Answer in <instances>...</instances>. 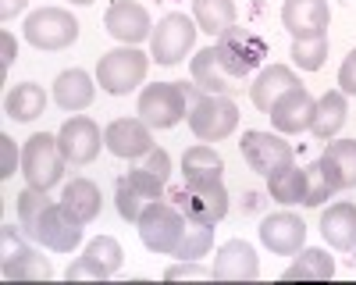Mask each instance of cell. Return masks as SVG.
<instances>
[{
	"label": "cell",
	"instance_id": "f35d334b",
	"mask_svg": "<svg viewBox=\"0 0 356 285\" xmlns=\"http://www.w3.org/2000/svg\"><path fill=\"white\" fill-rule=\"evenodd\" d=\"M164 278H168V282H182V278L200 282V278H214V271H211V268H200L196 261H178V264H171V268L164 271Z\"/></svg>",
	"mask_w": 356,
	"mask_h": 285
},
{
	"label": "cell",
	"instance_id": "6da1fadb",
	"mask_svg": "<svg viewBox=\"0 0 356 285\" xmlns=\"http://www.w3.org/2000/svg\"><path fill=\"white\" fill-rule=\"evenodd\" d=\"M186 100H189V114L186 122L193 129V136L200 142H221L228 139L235 129H239V107H235L232 97H218V93H203L200 86H186Z\"/></svg>",
	"mask_w": 356,
	"mask_h": 285
},
{
	"label": "cell",
	"instance_id": "5bb4252c",
	"mask_svg": "<svg viewBox=\"0 0 356 285\" xmlns=\"http://www.w3.org/2000/svg\"><path fill=\"white\" fill-rule=\"evenodd\" d=\"M104 25L122 47H139L154 33L150 11H146L143 4H136V0H114V4L107 8V15H104Z\"/></svg>",
	"mask_w": 356,
	"mask_h": 285
},
{
	"label": "cell",
	"instance_id": "f546056e",
	"mask_svg": "<svg viewBox=\"0 0 356 285\" xmlns=\"http://www.w3.org/2000/svg\"><path fill=\"white\" fill-rule=\"evenodd\" d=\"M4 111H8V118H15V122H36L40 114L47 111V93H43V86H36V82L15 86V90L8 93Z\"/></svg>",
	"mask_w": 356,
	"mask_h": 285
},
{
	"label": "cell",
	"instance_id": "e575fe53",
	"mask_svg": "<svg viewBox=\"0 0 356 285\" xmlns=\"http://www.w3.org/2000/svg\"><path fill=\"white\" fill-rule=\"evenodd\" d=\"M86 256H93V261H97L107 275H118V271H122V264H125V250H122V243H118L114 236L93 239V243L86 246Z\"/></svg>",
	"mask_w": 356,
	"mask_h": 285
},
{
	"label": "cell",
	"instance_id": "9a60e30c",
	"mask_svg": "<svg viewBox=\"0 0 356 285\" xmlns=\"http://www.w3.org/2000/svg\"><path fill=\"white\" fill-rule=\"evenodd\" d=\"M104 147L122 161H139V157H146L154 150L150 125H146L143 118H114L104 129Z\"/></svg>",
	"mask_w": 356,
	"mask_h": 285
},
{
	"label": "cell",
	"instance_id": "836d02e7",
	"mask_svg": "<svg viewBox=\"0 0 356 285\" xmlns=\"http://www.w3.org/2000/svg\"><path fill=\"white\" fill-rule=\"evenodd\" d=\"M292 61L300 72H321L324 61H328V36L292 40Z\"/></svg>",
	"mask_w": 356,
	"mask_h": 285
},
{
	"label": "cell",
	"instance_id": "44dd1931",
	"mask_svg": "<svg viewBox=\"0 0 356 285\" xmlns=\"http://www.w3.org/2000/svg\"><path fill=\"white\" fill-rule=\"evenodd\" d=\"M321 236L332 250H342V253L356 250V204H349V200L332 204L321 214Z\"/></svg>",
	"mask_w": 356,
	"mask_h": 285
},
{
	"label": "cell",
	"instance_id": "f6af8a7d",
	"mask_svg": "<svg viewBox=\"0 0 356 285\" xmlns=\"http://www.w3.org/2000/svg\"><path fill=\"white\" fill-rule=\"evenodd\" d=\"M72 4H93V0H72Z\"/></svg>",
	"mask_w": 356,
	"mask_h": 285
},
{
	"label": "cell",
	"instance_id": "e0dca14e",
	"mask_svg": "<svg viewBox=\"0 0 356 285\" xmlns=\"http://www.w3.org/2000/svg\"><path fill=\"white\" fill-rule=\"evenodd\" d=\"M314 104H317V100L310 97V90L300 82V86H292L289 93H282L267 114H271V125H275L282 136H300V132H307L310 122H314Z\"/></svg>",
	"mask_w": 356,
	"mask_h": 285
},
{
	"label": "cell",
	"instance_id": "277c9868",
	"mask_svg": "<svg viewBox=\"0 0 356 285\" xmlns=\"http://www.w3.org/2000/svg\"><path fill=\"white\" fill-rule=\"evenodd\" d=\"M65 154L57 147V136H47V132H36L25 139L22 147V175L29 186L36 189H54L65 175Z\"/></svg>",
	"mask_w": 356,
	"mask_h": 285
},
{
	"label": "cell",
	"instance_id": "4fadbf2b",
	"mask_svg": "<svg viewBox=\"0 0 356 285\" xmlns=\"http://www.w3.org/2000/svg\"><path fill=\"white\" fill-rule=\"evenodd\" d=\"M82 221L65 207V204H54L40 214V225H36V243L54 250V253H72L79 243H82Z\"/></svg>",
	"mask_w": 356,
	"mask_h": 285
},
{
	"label": "cell",
	"instance_id": "ba28073f",
	"mask_svg": "<svg viewBox=\"0 0 356 285\" xmlns=\"http://www.w3.org/2000/svg\"><path fill=\"white\" fill-rule=\"evenodd\" d=\"M168 200L186 218L203 221V225H218L228 214V189L221 186V179L218 182H186V186L171 189Z\"/></svg>",
	"mask_w": 356,
	"mask_h": 285
},
{
	"label": "cell",
	"instance_id": "52a82bcc",
	"mask_svg": "<svg viewBox=\"0 0 356 285\" xmlns=\"http://www.w3.org/2000/svg\"><path fill=\"white\" fill-rule=\"evenodd\" d=\"M196 33H200V25L193 18H186L182 11H171L157 22V28L150 33V57L157 65L171 68V65H182L186 61V54L193 50L196 43Z\"/></svg>",
	"mask_w": 356,
	"mask_h": 285
},
{
	"label": "cell",
	"instance_id": "7c38bea8",
	"mask_svg": "<svg viewBox=\"0 0 356 285\" xmlns=\"http://www.w3.org/2000/svg\"><path fill=\"white\" fill-rule=\"evenodd\" d=\"M57 147H61L65 161L75 164V168L97 161L100 157V147H104L100 125L93 118H86V114H72V118L61 125V132H57Z\"/></svg>",
	"mask_w": 356,
	"mask_h": 285
},
{
	"label": "cell",
	"instance_id": "603a6c76",
	"mask_svg": "<svg viewBox=\"0 0 356 285\" xmlns=\"http://www.w3.org/2000/svg\"><path fill=\"white\" fill-rule=\"evenodd\" d=\"M349 122V104H346V93L342 90H328L317 104H314V122H310V132L321 139V142H332L342 125Z\"/></svg>",
	"mask_w": 356,
	"mask_h": 285
},
{
	"label": "cell",
	"instance_id": "f1b7e54d",
	"mask_svg": "<svg viewBox=\"0 0 356 285\" xmlns=\"http://www.w3.org/2000/svg\"><path fill=\"white\" fill-rule=\"evenodd\" d=\"M335 275V261H332V256L328 253H324V250H300V256H296V261L285 268V282H328Z\"/></svg>",
	"mask_w": 356,
	"mask_h": 285
},
{
	"label": "cell",
	"instance_id": "7402d4cb",
	"mask_svg": "<svg viewBox=\"0 0 356 285\" xmlns=\"http://www.w3.org/2000/svg\"><path fill=\"white\" fill-rule=\"evenodd\" d=\"M321 171L328 175V182L339 189H356V139H339L328 142L321 154Z\"/></svg>",
	"mask_w": 356,
	"mask_h": 285
},
{
	"label": "cell",
	"instance_id": "ab89813d",
	"mask_svg": "<svg viewBox=\"0 0 356 285\" xmlns=\"http://www.w3.org/2000/svg\"><path fill=\"white\" fill-rule=\"evenodd\" d=\"M18 164V147L11 136H0V179H11Z\"/></svg>",
	"mask_w": 356,
	"mask_h": 285
},
{
	"label": "cell",
	"instance_id": "8fae6325",
	"mask_svg": "<svg viewBox=\"0 0 356 285\" xmlns=\"http://www.w3.org/2000/svg\"><path fill=\"white\" fill-rule=\"evenodd\" d=\"M239 150H243V161L253 171H260L264 179H271V175H278V171L296 164V154L282 139V132H257V129H250V132H243Z\"/></svg>",
	"mask_w": 356,
	"mask_h": 285
},
{
	"label": "cell",
	"instance_id": "1f68e13d",
	"mask_svg": "<svg viewBox=\"0 0 356 285\" xmlns=\"http://www.w3.org/2000/svg\"><path fill=\"white\" fill-rule=\"evenodd\" d=\"M50 207V196L47 189H36V186H29L18 193V225H22V232L29 239H36V225H40V214Z\"/></svg>",
	"mask_w": 356,
	"mask_h": 285
},
{
	"label": "cell",
	"instance_id": "8d00e7d4",
	"mask_svg": "<svg viewBox=\"0 0 356 285\" xmlns=\"http://www.w3.org/2000/svg\"><path fill=\"white\" fill-rule=\"evenodd\" d=\"M125 179H129L139 193H146L150 200H161V196H164V179H161V175H154V171H146L143 164H139V168H132Z\"/></svg>",
	"mask_w": 356,
	"mask_h": 285
},
{
	"label": "cell",
	"instance_id": "7bdbcfd3",
	"mask_svg": "<svg viewBox=\"0 0 356 285\" xmlns=\"http://www.w3.org/2000/svg\"><path fill=\"white\" fill-rule=\"evenodd\" d=\"M0 47H4V57H0V75H8L11 61L18 57V43H15V36H11V33H4V36H0Z\"/></svg>",
	"mask_w": 356,
	"mask_h": 285
},
{
	"label": "cell",
	"instance_id": "b9f144b4",
	"mask_svg": "<svg viewBox=\"0 0 356 285\" xmlns=\"http://www.w3.org/2000/svg\"><path fill=\"white\" fill-rule=\"evenodd\" d=\"M339 90L346 97H356V50H349V57H346L342 68H339Z\"/></svg>",
	"mask_w": 356,
	"mask_h": 285
},
{
	"label": "cell",
	"instance_id": "d4e9b609",
	"mask_svg": "<svg viewBox=\"0 0 356 285\" xmlns=\"http://www.w3.org/2000/svg\"><path fill=\"white\" fill-rule=\"evenodd\" d=\"M93 97H97V86H93V79H89L82 68H72V72H61L57 75V82H54V100L61 104L65 111H86L89 104H93Z\"/></svg>",
	"mask_w": 356,
	"mask_h": 285
},
{
	"label": "cell",
	"instance_id": "5b68a950",
	"mask_svg": "<svg viewBox=\"0 0 356 285\" xmlns=\"http://www.w3.org/2000/svg\"><path fill=\"white\" fill-rule=\"evenodd\" d=\"M18 228H22V225H18ZM18 228H15V225L0 228V239H4V261H0V275H4L8 282H11V278H15V282H50V278H54L50 261H47L40 250H33V246L22 239Z\"/></svg>",
	"mask_w": 356,
	"mask_h": 285
},
{
	"label": "cell",
	"instance_id": "3957f363",
	"mask_svg": "<svg viewBox=\"0 0 356 285\" xmlns=\"http://www.w3.org/2000/svg\"><path fill=\"white\" fill-rule=\"evenodd\" d=\"M150 61L139 47H118V50H107L97 65V82L100 90L111 93V97H129L132 90H139L146 72H150Z\"/></svg>",
	"mask_w": 356,
	"mask_h": 285
},
{
	"label": "cell",
	"instance_id": "ee69618b",
	"mask_svg": "<svg viewBox=\"0 0 356 285\" xmlns=\"http://www.w3.org/2000/svg\"><path fill=\"white\" fill-rule=\"evenodd\" d=\"M25 4H29V0H0V18L11 22L15 15H22V11H25Z\"/></svg>",
	"mask_w": 356,
	"mask_h": 285
},
{
	"label": "cell",
	"instance_id": "2e32d148",
	"mask_svg": "<svg viewBox=\"0 0 356 285\" xmlns=\"http://www.w3.org/2000/svg\"><path fill=\"white\" fill-rule=\"evenodd\" d=\"M328 22H332L328 0H285L282 4V25L292 33V40L328 36Z\"/></svg>",
	"mask_w": 356,
	"mask_h": 285
},
{
	"label": "cell",
	"instance_id": "d6986e66",
	"mask_svg": "<svg viewBox=\"0 0 356 285\" xmlns=\"http://www.w3.org/2000/svg\"><path fill=\"white\" fill-rule=\"evenodd\" d=\"M189 72H193V82L200 86L203 93H218V97H235V93H243V79L232 75V72L221 65V57H218L214 47L196 50L193 61H189Z\"/></svg>",
	"mask_w": 356,
	"mask_h": 285
},
{
	"label": "cell",
	"instance_id": "83f0119b",
	"mask_svg": "<svg viewBox=\"0 0 356 285\" xmlns=\"http://www.w3.org/2000/svg\"><path fill=\"white\" fill-rule=\"evenodd\" d=\"M235 0H193V22L200 25V33L207 36H221L235 25Z\"/></svg>",
	"mask_w": 356,
	"mask_h": 285
},
{
	"label": "cell",
	"instance_id": "d590c367",
	"mask_svg": "<svg viewBox=\"0 0 356 285\" xmlns=\"http://www.w3.org/2000/svg\"><path fill=\"white\" fill-rule=\"evenodd\" d=\"M332 196H335V186L328 182V175L321 171V164H310L307 168V200L303 204L307 207H321V204H328Z\"/></svg>",
	"mask_w": 356,
	"mask_h": 285
},
{
	"label": "cell",
	"instance_id": "60d3db41",
	"mask_svg": "<svg viewBox=\"0 0 356 285\" xmlns=\"http://www.w3.org/2000/svg\"><path fill=\"white\" fill-rule=\"evenodd\" d=\"M143 168H146V171H154V175H161V179L168 182V175H171V154H168V150H161V147H154L150 154H146Z\"/></svg>",
	"mask_w": 356,
	"mask_h": 285
},
{
	"label": "cell",
	"instance_id": "d6a6232c",
	"mask_svg": "<svg viewBox=\"0 0 356 285\" xmlns=\"http://www.w3.org/2000/svg\"><path fill=\"white\" fill-rule=\"evenodd\" d=\"M114 204H118V214H122L129 225H139L143 211L150 207L154 200L146 196V193H139V189H136V186H132L125 175H122V179H118V189H114Z\"/></svg>",
	"mask_w": 356,
	"mask_h": 285
},
{
	"label": "cell",
	"instance_id": "9c48e42d",
	"mask_svg": "<svg viewBox=\"0 0 356 285\" xmlns=\"http://www.w3.org/2000/svg\"><path fill=\"white\" fill-rule=\"evenodd\" d=\"M25 40L36 50H65L79 40V22L65 8H40L25 18Z\"/></svg>",
	"mask_w": 356,
	"mask_h": 285
},
{
	"label": "cell",
	"instance_id": "ac0fdd59",
	"mask_svg": "<svg viewBox=\"0 0 356 285\" xmlns=\"http://www.w3.org/2000/svg\"><path fill=\"white\" fill-rule=\"evenodd\" d=\"M260 243L278 253V256H292V253H300L303 243H307V225L300 214H292V211H278V214H267L260 221Z\"/></svg>",
	"mask_w": 356,
	"mask_h": 285
},
{
	"label": "cell",
	"instance_id": "ffe728a7",
	"mask_svg": "<svg viewBox=\"0 0 356 285\" xmlns=\"http://www.w3.org/2000/svg\"><path fill=\"white\" fill-rule=\"evenodd\" d=\"M214 278L218 282H253L260 275V261L257 250L246 239H228L218 253H214Z\"/></svg>",
	"mask_w": 356,
	"mask_h": 285
},
{
	"label": "cell",
	"instance_id": "30bf717a",
	"mask_svg": "<svg viewBox=\"0 0 356 285\" xmlns=\"http://www.w3.org/2000/svg\"><path fill=\"white\" fill-rule=\"evenodd\" d=\"M214 50H218V57H221V65H225L232 75H239V79H246L250 72H257V68L264 65V57H267V43H264L257 33H250V28H239V25H232L228 33H221V36L214 40Z\"/></svg>",
	"mask_w": 356,
	"mask_h": 285
},
{
	"label": "cell",
	"instance_id": "484cf974",
	"mask_svg": "<svg viewBox=\"0 0 356 285\" xmlns=\"http://www.w3.org/2000/svg\"><path fill=\"white\" fill-rule=\"evenodd\" d=\"M61 204L82 221H97L100 218V207H104V196H100V186L97 182H89V179H72L61 193Z\"/></svg>",
	"mask_w": 356,
	"mask_h": 285
},
{
	"label": "cell",
	"instance_id": "8992f818",
	"mask_svg": "<svg viewBox=\"0 0 356 285\" xmlns=\"http://www.w3.org/2000/svg\"><path fill=\"white\" fill-rule=\"evenodd\" d=\"M136 114L150 125V129H175L178 122L189 114V100L182 82H154L139 93Z\"/></svg>",
	"mask_w": 356,
	"mask_h": 285
},
{
	"label": "cell",
	"instance_id": "74e56055",
	"mask_svg": "<svg viewBox=\"0 0 356 285\" xmlns=\"http://www.w3.org/2000/svg\"><path fill=\"white\" fill-rule=\"evenodd\" d=\"M65 278H68V282H82V278H93V282H104V278H111V275H107V271H104V268H100V264L93 261V256H86V253H82L79 261H72V264H68Z\"/></svg>",
	"mask_w": 356,
	"mask_h": 285
},
{
	"label": "cell",
	"instance_id": "4dcf8cb0",
	"mask_svg": "<svg viewBox=\"0 0 356 285\" xmlns=\"http://www.w3.org/2000/svg\"><path fill=\"white\" fill-rule=\"evenodd\" d=\"M267 186H271V196L278 200V204H303L307 200V168H285L278 171V175L267 179Z\"/></svg>",
	"mask_w": 356,
	"mask_h": 285
},
{
	"label": "cell",
	"instance_id": "cb8c5ba5",
	"mask_svg": "<svg viewBox=\"0 0 356 285\" xmlns=\"http://www.w3.org/2000/svg\"><path fill=\"white\" fill-rule=\"evenodd\" d=\"M292 86H300L296 72H292L289 65H271V68H264V72L253 79V86H250V100H253L257 111L267 114V111L275 107V100H278L282 93H289Z\"/></svg>",
	"mask_w": 356,
	"mask_h": 285
},
{
	"label": "cell",
	"instance_id": "4316f807",
	"mask_svg": "<svg viewBox=\"0 0 356 285\" xmlns=\"http://www.w3.org/2000/svg\"><path fill=\"white\" fill-rule=\"evenodd\" d=\"M182 175L186 182H218L225 175V161L214 147H207V142H196L182 154Z\"/></svg>",
	"mask_w": 356,
	"mask_h": 285
},
{
	"label": "cell",
	"instance_id": "7a4b0ae2",
	"mask_svg": "<svg viewBox=\"0 0 356 285\" xmlns=\"http://www.w3.org/2000/svg\"><path fill=\"white\" fill-rule=\"evenodd\" d=\"M186 225H189V218L178 211L171 200H154L150 207L143 211V218H139V239H143V246L150 250V253H164V256H175L178 253V246H182V236H186Z\"/></svg>",
	"mask_w": 356,
	"mask_h": 285
}]
</instances>
